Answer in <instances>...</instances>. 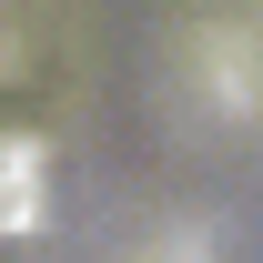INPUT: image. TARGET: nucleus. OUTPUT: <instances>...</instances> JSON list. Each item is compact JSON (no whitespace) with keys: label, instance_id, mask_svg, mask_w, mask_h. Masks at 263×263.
<instances>
[{"label":"nucleus","instance_id":"1","mask_svg":"<svg viewBox=\"0 0 263 263\" xmlns=\"http://www.w3.org/2000/svg\"><path fill=\"white\" fill-rule=\"evenodd\" d=\"M31 172H41L31 142H0V223H31Z\"/></svg>","mask_w":263,"mask_h":263}]
</instances>
